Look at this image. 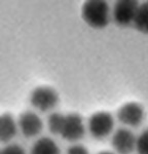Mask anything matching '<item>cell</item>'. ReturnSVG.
I'll list each match as a JSON object with an SVG mask.
<instances>
[{
	"label": "cell",
	"mask_w": 148,
	"mask_h": 154,
	"mask_svg": "<svg viewBox=\"0 0 148 154\" xmlns=\"http://www.w3.org/2000/svg\"><path fill=\"white\" fill-rule=\"evenodd\" d=\"M81 17L90 27L103 29L109 23V6L104 0H88L81 8Z\"/></svg>",
	"instance_id": "cell-1"
},
{
	"label": "cell",
	"mask_w": 148,
	"mask_h": 154,
	"mask_svg": "<svg viewBox=\"0 0 148 154\" xmlns=\"http://www.w3.org/2000/svg\"><path fill=\"white\" fill-rule=\"evenodd\" d=\"M31 105L41 112L54 109L59 103V94L51 86H37L30 95Z\"/></svg>",
	"instance_id": "cell-2"
},
{
	"label": "cell",
	"mask_w": 148,
	"mask_h": 154,
	"mask_svg": "<svg viewBox=\"0 0 148 154\" xmlns=\"http://www.w3.org/2000/svg\"><path fill=\"white\" fill-rule=\"evenodd\" d=\"M114 118L106 111H98L88 118V131L93 138L102 140L112 131Z\"/></svg>",
	"instance_id": "cell-3"
},
{
	"label": "cell",
	"mask_w": 148,
	"mask_h": 154,
	"mask_svg": "<svg viewBox=\"0 0 148 154\" xmlns=\"http://www.w3.org/2000/svg\"><path fill=\"white\" fill-rule=\"evenodd\" d=\"M139 2L135 0H119L113 7V19L119 26H128L134 23L139 9Z\"/></svg>",
	"instance_id": "cell-4"
},
{
	"label": "cell",
	"mask_w": 148,
	"mask_h": 154,
	"mask_svg": "<svg viewBox=\"0 0 148 154\" xmlns=\"http://www.w3.org/2000/svg\"><path fill=\"white\" fill-rule=\"evenodd\" d=\"M85 131L82 117L78 113H69L65 117V123L60 136L69 142H76L82 139Z\"/></svg>",
	"instance_id": "cell-5"
},
{
	"label": "cell",
	"mask_w": 148,
	"mask_h": 154,
	"mask_svg": "<svg viewBox=\"0 0 148 154\" xmlns=\"http://www.w3.org/2000/svg\"><path fill=\"white\" fill-rule=\"evenodd\" d=\"M144 118V109L137 102H129L118 109L117 119L122 125L136 128L141 125Z\"/></svg>",
	"instance_id": "cell-6"
},
{
	"label": "cell",
	"mask_w": 148,
	"mask_h": 154,
	"mask_svg": "<svg viewBox=\"0 0 148 154\" xmlns=\"http://www.w3.org/2000/svg\"><path fill=\"white\" fill-rule=\"evenodd\" d=\"M19 128L26 138L38 136L43 128V122L36 113L25 111L19 117Z\"/></svg>",
	"instance_id": "cell-7"
},
{
	"label": "cell",
	"mask_w": 148,
	"mask_h": 154,
	"mask_svg": "<svg viewBox=\"0 0 148 154\" xmlns=\"http://www.w3.org/2000/svg\"><path fill=\"white\" fill-rule=\"evenodd\" d=\"M112 147L119 154H130L136 147L137 139L128 128H118L113 134L111 140Z\"/></svg>",
	"instance_id": "cell-8"
},
{
	"label": "cell",
	"mask_w": 148,
	"mask_h": 154,
	"mask_svg": "<svg viewBox=\"0 0 148 154\" xmlns=\"http://www.w3.org/2000/svg\"><path fill=\"white\" fill-rule=\"evenodd\" d=\"M17 123L11 114L3 113L0 116V140L2 143H8L17 135Z\"/></svg>",
	"instance_id": "cell-9"
},
{
	"label": "cell",
	"mask_w": 148,
	"mask_h": 154,
	"mask_svg": "<svg viewBox=\"0 0 148 154\" xmlns=\"http://www.w3.org/2000/svg\"><path fill=\"white\" fill-rule=\"evenodd\" d=\"M30 154H60V148L53 139L42 137L34 143Z\"/></svg>",
	"instance_id": "cell-10"
},
{
	"label": "cell",
	"mask_w": 148,
	"mask_h": 154,
	"mask_svg": "<svg viewBox=\"0 0 148 154\" xmlns=\"http://www.w3.org/2000/svg\"><path fill=\"white\" fill-rule=\"evenodd\" d=\"M134 25L138 31L148 34V1L140 4L138 12L136 14Z\"/></svg>",
	"instance_id": "cell-11"
},
{
	"label": "cell",
	"mask_w": 148,
	"mask_h": 154,
	"mask_svg": "<svg viewBox=\"0 0 148 154\" xmlns=\"http://www.w3.org/2000/svg\"><path fill=\"white\" fill-rule=\"evenodd\" d=\"M66 115H63L61 113L54 112L48 116V130L54 135H61V131L63 130L64 123H65Z\"/></svg>",
	"instance_id": "cell-12"
},
{
	"label": "cell",
	"mask_w": 148,
	"mask_h": 154,
	"mask_svg": "<svg viewBox=\"0 0 148 154\" xmlns=\"http://www.w3.org/2000/svg\"><path fill=\"white\" fill-rule=\"evenodd\" d=\"M136 149L139 154H148V128L143 131L137 138Z\"/></svg>",
	"instance_id": "cell-13"
},
{
	"label": "cell",
	"mask_w": 148,
	"mask_h": 154,
	"mask_svg": "<svg viewBox=\"0 0 148 154\" xmlns=\"http://www.w3.org/2000/svg\"><path fill=\"white\" fill-rule=\"evenodd\" d=\"M0 154H26V152L19 144H8L2 148Z\"/></svg>",
	"instance_id": "cell-14"
},
{
	"label": "cell",
	"mask_w": 148,
	"mask_h": 154,
	"mask_svg": "<svg viewBox=\"0 0 148 154\" xmlns=\"http://www.w3.org/2000/svg\"><path fill=\"white\" fill-rule=\"evenodd\" d=\"M67 154H88V150L83 145L74 144L68 148Z\"/></svg>",
	"instance_id": "cell-15"
},
{
	"label": "cell",
	"mask_w": 148,
	"mask_h": 154,
	"mask_svg": "<svg viewBox=\"0 0 148 154\" xmlns=\"http://www.w3.org/2000/svg\"><path fill=\"white\" fill-rule=\"evenodd\" d=\"M98 154H113V153L112 152H108V151H102V152H100Z\"/></svg>",
	"instance_id": "cell-16"
}]
</instances>
